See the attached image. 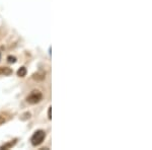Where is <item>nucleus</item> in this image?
I'll return each mask as SVG.
<instances>
[{"label":"nucleus","instance_id":"f257e3e1","mask_svg":"<svg viewBox=\"0 0 152 150\" xmlns=\"http://www.w3.org/2000/svg\"><path fill=\"white\" fill-rule=\"evenodd\" d=\"M45 138H46V132L44 130H38L31 136V144H33V146H39V145L43 143Z\"/></svg>","mask_w":152,"mask_h":150},{"label":"nucleus","instance_id":"f03ea898","mask_svg":"<svg viewBox=\"0 0 152 150\" xmlns=\"http://www.w3.org/2000/svg\"><path fill=\"white\" fill-rule=\"evenodd\" d=\"M42 100H43V93L41 91H39V90H34V91H31L26 98V102L29 105L39 104Z\"/></svg>","mask_w":152,"mask_h":150},{"label":"nucleus","instance_id":"7ed1b4c3","mask_svg":"<svg viewBox=\"0 0 152 150\" xmlns=\"http://www.w3.org/2000/svg\"><path fill=\"white\" fill-rule=\"evenodd\" d=\"M13 73L11 68L9 67H0V75H11Z\"/></svg>","mask_w":152,"mask_h":150},{"label":"nucleus","instance_id":"20e7f679","mask_svg":"<svg viewBox=\"0 0 152 150\" xmlns=\"http://www.w3.org/2000/svg\"><path fill=\"white\" fill-rule=\"evenodd\" d=\"M16 141H18V139H13V140H11V141L7 142V143H5L4 145H2V146L0 147V149H10L11 147H13L14 145L16 144Z\"/></svg>","mask_w":152,"mask_h":150},{"label":"nucleus","instance_id":"39448f33","mask_svg":"<svg viewBox=\"0 0 152 150\" xmlns=\"http://www.w3.org/2000/svg\"><path fill=\"white\" fill-rule=\"evenodd\" d=\"M26 67H20L19 69L18 70V72H16V74H18V76H19V77H24V76L26 75Z\"/></svg>","mask_w":152,"mask_h":150},{"label":"nucleus","instance_id":"423d86ee","mask_svg":"<svg viewBox=\"0 0 152 150\" xmlns=\"http://www.w3.org/2000/svg\"><path fill=\"white\" fill-rule=\"evenodd\" d=\"M45 75L46 74L44 72H38V73H36V74H34V78L37 80H43L44 78L46 77Z\"/></svg>","mask_w":152,"mask_h":150},{"label":"nucleus","instance_id":"0eeeda50","mask_svg":"<svg viewBox=\"0 0 152 150\" xmlns=\"http://www.w3.org/2000/svg\"><path fill=\"white\" fill-rule=\"evenodd\" d=\"M7 61H8L9 63H15L16 57H14V56H8V57H7Z\"/></svg>","mask_w":152,"mask_h":150},{"label":"nucleus","instance_id":"6e6552de","mask_svg":"<svg viewBox=\"0 0 152 150\" xmlns=\"http://www.w3.org/2000/svg\"><path fill=\"white\" fill-rule=\"evenodd\" d=\"M48 118H49V120H51L52 119V108H49V110H48Z\"/></svg>","mask_w":152,"mask_h":150},{"label":"nucleus","instance_id":"1a4fd4ad","mask_svg":"<svg viewBox=\"0 0 152 150\" xmlns=\"http://www.w3.org/2000/svg\"><path fill=\"white\" fill-rule=\"evenodd\" d=\"M6 122V119L3 117V116H0V125H2L3 123Z\"/></svg>","mask_w":152,"mask_h":150},{"label":"nucleus","instance_id":"9d476101","mask_svg":"<svg viewBox=\"0 0 152 150\" xmlns=\"http://www.w3.org/2000/svg\"><path fill=\"white\" fill-rule=\"evenodd\" d=\"M0 60H1V53H0Z\"/></svg>","mask_w":152,"mask_h":150}]
</instances>
